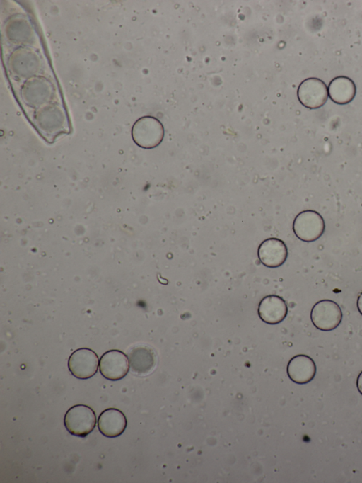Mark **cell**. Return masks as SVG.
I'll list each match as a JSON object with an SVG mask.
<instances>
[{"label":"cell","instance_id":"cell-1","mask_svg":"<svg viewBox=\"0 0 362 483\" xmlns=\"http://www.w3.org/2000/svg\"><path fill=\"white\" fill-rule=\"evenodd\" d=\"M32 122L45 139L52 140L69 131L66 113L61 106L55 103H49L37 109L33 115Z\"/></svg>","mask_w":362,"mask_h":483},{"label":"cell","instance_id":"cell-2","mask_svg":"<svg viewBox=\"0 0 362 483\" xmlns=\"http://www.w3.org/2000/svg\"><path fill=\"white\" fill-rule=\"evenodd\" d=\"M132 137L134 143L141 148H155L161 143L164 137L163 125L155 117H141L132 126Z\"/></svg>","mask_w":362,"mask_h":483},{"label":"cell","instance_id":"cell-3","mask_svg":"<svg viewBox=\"0 0 362 483\" xmlns=\"http://www.w3.org/2000/svg\"><path fill=\"white\" fill-rule=\"evenodd\" d=\"M64 424L66 429L71 435L85 437L94 429L96 416L88 406L76 404L66 412Z\"/></svg>","mask_w":362,"mask_h":483},{"label":"cell","instance_id":"cell-4","mask_svg":"<svg viewBox=\"0 0 362 483\" xmlns=\"http://www.w3.org/2000/svg\"><path fill=\"white\" fill-rule=\"evenodd\" d=\"M295 235L301 241L312 242L318 239L325 230V223L321 215L312 210L298 213L293 222Z\"/></svg>","mask_w":362,"mask_h":483},{"label":"cell","instance_id":"cell-5","mask_svg":"<svg viewBox=\"0 0 362 483\" xmlns=\"http://www.w3.org/2000/svg\"><path fill=\"white\" fill-rule=\"evenodd\" d=\"M21 93L25 104L38 109L49 103L54 91L47 79L42 76H33L23 84Z\"/></svg>","mask_w":362,"mask_h":483},{"label":"cell","instance_id":"cell-6","mask_svg":"<svg viewBox=\"0 0 362 483\" xmlns=\"http://www.w3.org/2000/svg\"><path fill=\"white\" fill-rule=\"evenodd\" d=\"M8 66L15 76L28 79L39 72L41 68V61L33 50L28 47H19L11 54Z\"/></svg>","mask_w":362,"mask_h":483},{"label":"cell","instance_id":"cell-7","mask_svg":"<svg viewBox=\"0 0 362 483\" xmlns=\"http://www.w3.org/2000/svg\"><path fill=\"white\" fill-rule=\"evenodd\" d=\"M310 319L317 329L329 331L340 324L342 312L337 302L327 299L322 300L313 305L310 312Z\"/></svg>","mask_w":362,"mask_h":483},{"label":"cell","instance_id":"cell-8","mask_svg":"<svg viewBox=\"0 0 362 483\" xmlns=\"http://www.w3.org/2000/svg\"><path fill=\"white\" fill-rule=\"evenodd\" d=\"M297 96L300 103L309 109H317L325 104L328 98V89L321 79L310 77L299 85Z\"/></svg>","mask_w":362,"mask_h":483},{"label":"cell","instance_id":"cell-9","mask_svg":"<svg viewBox=\"0 0 362 483\" xmlns=\"http://www.w3.org/2000/svg\"><path fill=\"white\" fill-rule=\"evenodd\" d=\"M99 359L91 349L81 348L74 351L69 358L68 368L73 376L85 380L92 377L98 371Z\"/></svg>","mask_w":362,"mask_h":483},{"label":"cell","instance_id":"cell-10","mask_svg":"<svg viewBox=\"0 0 362 483\" xmlns=\"http://www.w3.org/2000/svg\"><path fill=\"white\" fill-rule=\"evenodd\" d=\"M99 370L101 375L109 380H121L129 372V359L127 355L121 351H107L100 357Z\"/></svg>","mask_w":362,"mask_h":483},{"label":"cell","instance_id":"cell-11","mask_svg":"<svg viewBox=\"0 0 362 483\" xmlns=\"http://www.w3.org/2000/svg\"><path fill=\"white\" fill-rule=\"evenodd\" d=\"M257 256L264 266L278 268L287 259L288 249L282 240L274 237L268 238L259 244Z\"/></svg>","mask_w":362,"mask_h":483},{"label":"cell","instance_id":"cell-12","mask_svg":"<svg viewBox=\"0 0 362 483\" xmlns=\"http://www.w3.org/2000/svg\"><path fill=\"white\" fill-rule=\"evenodd\" d=\"M257 313L262 321L269 324H277L284 320L288 307L280 296L270 295L263 297L259 303Z\"/></svg>","mask_w":362,"mask_h":483},{"label":"cell","instance_id":"cell-13","mask_svg":"<svg viewBox=\"0 0 362 483\" xmlns=\"http://www.w3.org/2000/svg\"><path fill=\"white\" fill-rule=\"evenodd\" d=\"M287 375L290 380L297 384H306L310 382L316 374V365L314 360L304 354L293 356L287 365Z\"/></svg>","mask_w":362,"mask_h":483},{"label":"cell","instance_id":"cell-14","mask_svg":"<svg viewBox=\"0 0 362 483\" xmlns=\"http://www.w3.org/2000/svg\"><path fill=\"white\" fill-rule=\"evenodd\" d=\"M127 421L125 415L119 409L109 408L103 411L98 419L100 432L107 438L120 436L126 429Z\"/></svg>","mask_w":362,"mask_h":483},{"label":"cell","instance_id":"cell-15","mask_svg":"<svg viewBox=\"0 0 362 483\" xmlns=\"http://www.w3.org/2000/svg\"><path fill=\"white\" fill-rule=\"evenodd\" d=\"M328 95L330 99L339 105L350 103L356 93V85L349 77L339 76L334 78L328 86Z\"/></svg>","mask_w":362,"mask_h":483},{"label":"cell","instance_id":"cell-16","mask_svg":"<svg viewBox=\"0 0 362 483\" xmlns=\"http://www.w3.org/2000/svg\"><path fill=\"white\" fill-rule=\"evenodd\" d=\"M128 359L132 372L144 375L149 373L156 363L153 350L145 346H137L128 353Z\"/></svg>","mask_w":362,"mask_h":483},{"label":"cell","instance_id":"cell-17","mask_svg":"<svg viewBox=\"0 0 362 483\" xmlns=\"http://www.w3.org/2000/svg\"><path fill=\"white\" fill-rule=\"evenodd\" d=\"M7 38L16 43H27L33 41L34 30L30 22L22 16H14L8 21L5 26Z\"/></svg>","mask_w":362,"mask_h":483},{"label":"cell","instance_id":"cell-18","mask_svg":"<svg viewBox=\"0 0 362 483\" xmlns=\"http://www.w3.org/2000/svg\"><path fill=\"white\" fill-rule=\"evenodd\" d=\"M356 386L358 392H360L361 394H362V371L360 373L357 377Z\"/></svg>","mask_w":362,"mask_h":483},{"label":"cell","instance_id":"cell-19","mask_svg":"<svg viewBox=\"0 0 362 483\" xmlns=\"http://www.w3.org/2000/svg\"><path fill=\"white\" fill-rule=\"evenodd\" d=\"M356 305L359 313L362 315V292L358 297Z\"/></svg>","mask_w":362,"mask_h":483}]
</instances>
